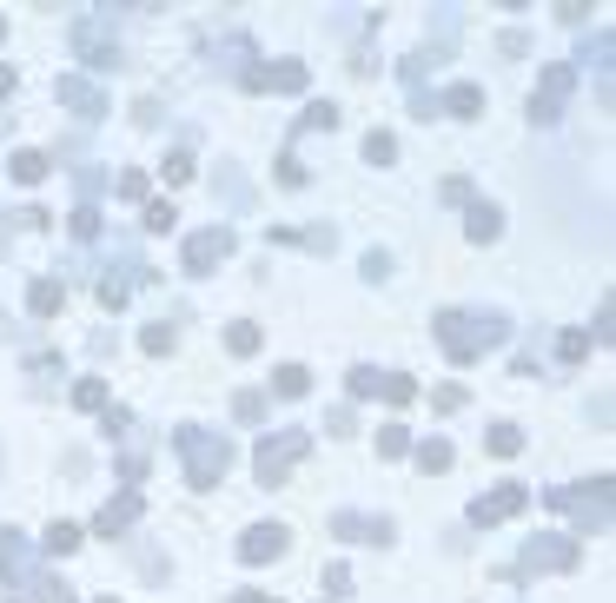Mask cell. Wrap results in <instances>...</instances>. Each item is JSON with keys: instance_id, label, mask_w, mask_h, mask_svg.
I'll list each match as a JSON object with an SVG mask.
<instances>
[{"instance_id": "1", "label": "cell", "mask_w": 616, "mask_h": 603, "mask_svg": "<svg viewBox=\"0 0 616 603\" xmlns=\"http://www.w3.org/2000/svg\"><path fill=\"white\" fill-rule=\"evenodd\" d=\"M504 339H510V325L498 312H438V345H444L451 365H477L490 345H504Z\"/></svg>"}, {"instance_id": "2", "label": "cell", "mask_w": 616, "mask_h": 603, "mask_svg": "<svg viewBox=\"0 0 616 603\" xmlns=\"http://www.w3.org/2000/svg\"><path fill=\"white\" fill-rule=\"evenodd\" d=\"M173 451L186 458V484H193V491H213V484L232 471V438H219V431L179 425L173 431Z\"/></svg>"}, {"instance_id": "3", "label": "cell", "mask_w": 616, "mask_h": 603, "mask_svg": "<svg viewBox=\"0 0 616 603\" xmlns=\"http://www.w3.org/2000/svg\"><path fill=\"white\" fill-rule=\"evenodd\" d=\"M312 451V431H265L259 451H252V471H259V491H279L292 478V464Z\"/></svg>"}, {"instance_id": "4", "label": "cell", "mask_w": 616, "mask_h": 603, "mask_svg": "<svg viewBox=\"0 0 616 603\" xmlns=\"http://www.w3.org/2000/svg\"><path fill=\"white\" fill-rule=\"evenodd\" d=\"M113 21H119L113 7L80 13V21H74V54L87 60L93 73H113V66H126V60H119V33H113Z\"/></svg>"}, {"instance_id": "5", "label": "cell", "mask_w": 616, "mask_h": 603, "mask_svg": "<svg viewBox=\"0 0 616 603\" xmlns=\"http://www.w3.org/2000/svg\"><path fill=\"white\" fill-rule=\"evenodd\" d=\"M543 504L570 511L577 517V538H590V530L610 524V478H590V484H577V491H551Z\"/></svg>"}, {"instance_id": "6", "label": "cell", "mask_w": 616, "mask_h": 603, "mask_svg": "<svg viewBox=\"0 0 616 603\" xmlns=\"http://www.w3.org/2000/svg\"><path fill=\"white\" fill-rule=\"evenodd\" d=\"M570 87H577V73L563 60H551V66H543V80H537V93H530V120L551 126L557 113H563V99H570Z\"/></svg>"}, {"instance_id": "7", "label": "cell", "mask_w": 616, "mask_h": 603, "mask_svg": "<svg viewBox=\"0 0 616 603\" xmlns=\"http://www.w3.org/2000/svg\"><path fill=\"white\" fill-rule=\"evenodd\" d=\"M226 259H232V226H199L193 239H186V253H179L186 272H213V265H226Z\"/></svg>"}, {"instance_id": "8", "label": "cell", "mask_w": 616, "mask_h": 603, "mask_svg": "<svg viewBox=\"0 0 616 603\" xmlns=\"http://www.w3.org/2000/svg\"><path fill=\"white\" fill-rule=\"evenodd\" d=\"M524 504H530V491H524V484H498V491L471 497V524H477V530H490V524H510V517H517Z\"/></svg>"}, {"instance_id": "9", "label": "cell", "mask_w": 616, "mask_h": 603, "mask_svg": "<svg viewBox=\"0 0 616 603\" xmlns=\"http://www.w3.org/2000/svg\"><path fill=\"white\" fill-rule=\"evenodd\" d=\"M305 60H265V66H252L246 73V87L252 93H305Z\"/></svg>"}, {"instance_id": "10", "label": "cell", "mask_w": 616, "mask_h": 603, "mask_svg": "<svg viewBox=\"0 0 616 603\" xmlns=\"http://www.w3.org/2000/svg\"><path fill=\"white\" fill-rule=\"evenodd\" d=\"M577 538H530L524 544V571H577Z\"/></svg>"}, {"instance_id": "11", "label": "cell", "mask_w": 616, "mask_h": 603, "mask_svg": "<svg viewBox=\"0 0 616 603\" xmlns=\"http://www.w3.org/2000/svg\"><path fill=\"white\" fill-rule=\"evenodd\" d=\"M285 544H292L285 524H252L246 538H239V564H272V557H285Z\"/></svg>"}, {"instance_id": "12", "label": "cell", "mask_w": 616, "mask_h": 603, "mask_svg": "<svg viewBox=\"0 0 616 603\" xmlns=\"http://www.w3.org/2000/svg\"><path fill=\"white\" fill-rule=\"evenodd\" d=\"M133 524H140V491H119V497H107V504H100L93 538H126Z\"/></svg>"}, {"instance_id": "13", "label": "cell", "mask_w": 616, "mask_h": 603, "mask_svg": "<svg viewBox=\"0 0 616 603\" xmlns=\"http://www.w3.org/2000/svg\"><path fill=\"white\" fill-rule=\"evenodd\" d=\"M33 577V544L21 530H0V583H13V590H27Z\"/></svg>"}, {"instance_id": "14", "label": "cell", "mask_w": 616, "mask_h": 603, "mask_svg": "<svg viewBox=\"0 0 616 603\" xmlns=\"http://www.w3.org/2000/svg\"><path fill=\"white\" fill-rule=\"evenodd\" d=\"M60 107H74L80 120H100V113H107V93H100L87 73H60Z\"/></svg>"}, {"instance_id": "15", "label": "cell", "mask_w": 616, "mask_h": 603, "mask_svg": "<svg viewBox=\"0 0 616 603\" xmlns=\"http://www.w3.org/2000/svg\"><path fill=\"white\" fill-rule=\"evenodd\" d=\"M332 538H351V544H391V517H358V511H332Z\"/></svg>"}, {"instance_id": "16", "label": "cell", "mask_w": 616, "mask_h": 603, "mask_svg": "<svg viewBox=\"0 0 616 603\" xmlns=\"http://www.w3.org/2000/svg\"><path fill=\"white\" fill-rule=\"evenodd\" d=\"M464 232H471L477 246H490V239L504 232V212L490 206V199H471V206H464Z\"/></svg>"}, {"instance_id": "17", "label": "cell", "mask_w": 616, "mask_h": 603, "mask_svg": "<svg viewBox=\"0 0 616 603\" xmlns=\"http://www.w3.org/2000/svg\"><path fill=\"white\" fill-rule=\"evenodd\" d=\"M438 113H451V120H477V113H484V93H477L471 80H457V87H444Z\"/></svg>"}, {"instance_id": "18", "label": "cell", "mask_w": 616, "mask_h": 603, "mask_svg": "<svg viewBox=\"0 0 616 603\" xmlns=\"http://www.w3.org/2000/svg\"><path fill=\"white\" fill-rule=\"evenodd\" d=\"M66 306V286H60V279H33V292H27V312L33 318H54Z\"/></svg>"}, {"instance_id": "19", "label": "cell", "mask_w": 616, "mask_h": 603, "mask_svg": "<svg viewBox=\"0 0 616 603\" xmlns=\"http://www.w3.org/2000/svg\"><path fill=\"white\" fill-rule=\"evenodd\" d=\"M173 345H179V325H173V318H152V325L140 332V351H146V358H166Z\"/></svg>"}, {"instance_id": "20", "label": "cell", "mask_w": 616, "mask_h": 603, "mask_svg": "<svg viewBox=\"0 0 616 603\" xmlns=\"http://www.w3.org/2000/svg\"><path fill=\"white\" fill-rule=\"evenodd\" d=\"M411 458H418V471H424V478L451 471V444H444V438H424V444H411Z\"/></svg>"}, {"instance_id": "21", "label": "cell", "mask_w": 616, "mask_h": 603, "mask_svg": "<svg viewBox=\"0 0 616 603\" xmlns=\"http://www.w3.org/2000/svg\"><path fill=\"white\" fill-rule=\"evenodd\" d=\"M40 550H47V557H74V550H80V524H66V517H60V524H47Z\"/></svg>"}, {"instance_id": "22", "label": "cell", "mask_w": 616, "mask_h": 603, "mask_svg": "<svg viewBox=\"0 0 616 603\" xmlns=\"http://www.w3.org/2000/svg\"><path fill=\"white\" fill-rule=\"evenodd\" d=\"M7 173L21 179V186H40V179H47V153H33V146H21V153L7 159Z\"/></svg>"}, {"instance_id": "23", "label": "cell", "mask_w": 616, "mask_h": 603, "mask_svg": "<svg viewBox=\"0 0 616 603\" xmlns=\"http://www.w3.org/2000/svg\"><path fill=\"white\" fill-rule=\"evenodd\" d=\"M272 392H279V398H305V392H312V372H305V365H279Z\"/></svg>"}, {"instance_id": "24", "label": "cell", "mask_w": 616, "mask_h": 603, "mask_svg": "<svg viewBox=\"0 0 616 603\" xmlns=\"http://www.w3.org/2000/svg\"><path fill=\"white\" fill-rule=\"evenodd\" d=\"M259 345H265L259 325H246V318H239V325H226V351H232V358H252Z\"/></svg>"}, {"instance_id": "25", "label": "cell", "mask_w": 616, "mask_h": 603, "mask_svg": "<svg viewBox=\"0 0 616 603\" xmlns=\"http://www.w3.org/2000/svg\"><path fill=\"white\" fill-rule=\"evenodd\" d=\"M484 451H498V458H517V451H524V431H517V425H490V431H484Z\"/></svg>"}, {"instance_id": "26", "label": "cell", "mask_w": 616, "mask_h": 603, "mask_svg": "<svg viewBox=\"0 0 616 603\" xmlns=\"http://www.w3.org/2000/svg\"><path fill=\"white\" fill-rule=\"evenodd\" d=\"M160 179H166V186H186V179H193V153H186V146H173V153L160 159Z\"/></svg>"}, {"instance_id": "27", "label": "cell", "mask_w": 616, "mask_h": 603, "mask_svg": "<svg viewBox=\"0 0 616 603\" xmlns=\"http://www.w3.org/2000/svg\"><path fill=\"white\" fill-rule=\"evenodd\" d=\"M126 298H133V279H119V265H113V272L100 279V306H107V312H119Z\"/></svg>"}, {"instance_id": "28", "label": "cell", "mask_w": 616, "mask_h": 603, "mask_svg": "<svg viewBox=\"0 0 616 603\" xmlns=\"http://www.w3.org/2000/svg\"><path fill=\"white\" fill-rule=\"evenodd\" d=\"M74 405L80 411H107V378H80L74 384Z\"/></svg>"}, {"instance_id": "29", "label": "cell", "mask_w": 616, "mask_h": 603, "mask_svg": "<svg viewBox=\"0 0 616 603\" xmlns=\"http://www.w3.org/2000/svg\"><path fill=\"white\" fill-rule=\"evenodd\" d=\"M365 159H371V166H391V159H398V140H391L385 126H378V133H365Z\"/></svg>"}, {"instance_id": "30", "label": "cell", "mask_w": 616, "mask_h": 603, "mask_svg": "<svg viewBox=\"0 0 616 603\" xmlns=\"http://www.w3.org/2000/svg\"><path fill=\"white\" fill-rule=\"evenodd\" d=\"M378 398H385V405H411V398H418V384H411L404 372H385V384H378Z\"/></svg>"}, {"instance_id": "31", "label": "cell", "mask_w": 616, "mask_h": 603, "mask_svg": "<svg viewBox=\"0 0 616 603\" xmlns=\"http://www.w3.org/2000/svg\"><path fill=\"white\" fill-rule=\"evenodd\" d=\"M404 451H411V431H404V425H385V431H378V458L391 464V458H404Z\"/></svg>"}, {"instance_id": "32", "label": "cell", "mask_w": 616, "mask_h": 603, "mask_svg": "<svg viewBox=\"0 0 616 603\" xmlns=\"http://www.w3.org/2000/svg\"><path fill=\"white\" fill-rule=\"evenodd\" d=\"M232 418H239V425H259V418H265V392H239L232 398Z\"/></svg>"}, {"instance_id": "33", "label": "cell", "mask_w": 616, "mask_h": 603, "mask_svg": "<svg viewBox=\"0 0 616 603\" xmlns=\"http://www.w3.org/2000/svg\"><path fill=\"white\" fill-rule=\"evenodd\" d=\"M66 226H74V239H100V206H93V199H87V206H74V220H66Z\"/></svg>"}, {"instance_id": "34", "label": "cell", "mask_w": 616, "mask_h": 603, "mask_svg": "<svg viewBox=\"0 0 616 603\" xmlns=\"http://www.w3.org/2000/svg\"><path fill=\"white\" fill-rule=\"evenodd\" d=\"M584 351H590V332H557V358L563 365H577Z\"/></svg>"}, {"instance_id": "35", "label": "cell", "mask_w": 616, "mask_h": 603, "mask_svg": "<svg viewBox=\"0 0 616 603\" xmlns=\"http://www.w3.org/2000/svg\"><path fill=\"white\" fill-rule=\"evenodd\" d=\"M385 372H371V365H351V398H378Z\"/></svg>"}, {"instance_id": "36", "label": "cell", "mask_w": 616, "mask_h": 603, "mask_svg": "<svg viewBox=\"0 0 616 603\" xmlns=\"http://www.w3.org/2000/svg\"><path fill=\"white\" fill-rule=\"evenodd\" d=\"M100 425H107V438L119 444V438H133V411L126 405H107V418H100Z\"/></svg>"}, {"instance_id": "37", "label": "cell", "mask_w": 616, "mask_h": 603, "mask_svg": "<svg viewBox=\"0 0 616 603\" xmlns=\"http://www.w3.org/2000/svg\"><path fill=\"white\" fill-rule=\"evenodd\" d=\"M113 193L119 199H146V173H133V166H126V173H113Z\"/></svg>"}, {"instance_id": "38", "label": "cell", "mask_w": 616, "mask_h": 603, "mask_svg": "<svg viewBox=\"0 0 616 603\" xmlns=\"http://www.w3.org/2000/svg\"><path fill=\"white\" fill-rule=\"evenodd\" d=\"M173 220H179V212L166 206V199H152V206H146V232H173Z\"/></svg>"}, {"instance_id": "39", "label": "cell", "mask_w": 616, "mask_h": 603, "mask_svg": "<svg viewBox=\"0 0 616 603\" xmlns=\"http://www.w3.org/2000/svg\"><path fill=\"white\" fill-rule=\"evenodd\" d=\"M299 126H338V107L332 99H312V107H305V120Z\"/></svg>"}, {"instance_id": "40", "label": "cell", "mask_w": 616, "mask_h": 603, "mask_svg": "<svg viewBox=\"0 0 616 603\" xmlns=\"http://www.w3.org/2000/svg\"><path fill=\"white\" fill-rule=\"evenodd\" d=\"M438 199H451V206H471V179H464V173H451V179L438 186Z\"/></svg>"}, {"instance_id": "41", "label": "cell", "mask_w": 616, "mask_h": 603, "mask_svg": "<svg viewBox=\"0 0 616 603\" xmlns=\"http://www.w3.org/2000/svg\"><path fill=\"white\" fill-rule=\"evenodd\" d=\"M431 405H438V411H464V384H438Z\"/></svg>"}, {"instance_id": "42", "label": "cell", "mask_w": 616, "mask_h": 603, "mask_svg": "<svg viewBox=\"0 0 616 603\" xmlns=\"http://www.w3.org/2000/svg\"><path fill=\"white\" fill-rule=\"evenodd\" d=\"M325 590H332V597L351 590V571H345V564H325Z\"/></svg>"}, {"instance_id": "43", "label": "cell", "mask_w": 616, "mask_h": 603, "mask_svg": "<svg viewBox=\"0 0 616 603\" xmlns=\"http://www.w3.org/2000/svg\"><path fill=\"white\" fill-rule=\"evenodd\" d=\"M596 339H603V345L616 339V306H610V298H603V306H596Z\"/></svg>"}, {"instance_id": "44", "label": "cell", "mask_w": 616, "mask_h": 603, "mask_svg": "<svg viewBox=\"0 0 616 603\" xmlns=\"http://www.w3.org/2000/svg\"><path fill=\"white\" fill-rule=\"evenodd\" d=\"M325 431H332V438H351V411H345V405L325 411Z\"/></svg>"}, {"instance_id": "45", "label": "cell", "mask_w": 616, "mask_h": 603, "mask_svg": "<svg viewBox=\"0 0 616 603\" xmlns=\"http://www.w3.org/2000/svg\"><path fill=\"white\" fill-rule=\"evenodd\" d=\"M27 372L33 378H60V358H54V351H40V358H27Z\"/></svg>"}, {"instance_id": "46", "label": "cell", "mask_w": 616, "mask_h": 603, "mask_svg": "<svg viewBox=\"0 0 616 603\" xmlns=\"http://www.w3.org/2000/svg\"><path fill=\"white\" fill-rule=\"evenodd\" d=\"M279 179H285V186H305V166L292 153H279Z\"/></svg>"}, {"instance_id": "47", "label": "cell", "mask_w": 616, "mask_h": 603, "mask_svg": "<svg viewBox=\"0 0 616 603\" xmlns=\"http://www.w3.org/2000/svg\"><path fill=\"white\" fill-rule=\"evenodd\" d=\"M391 272V253H365V279H385Z\"/></svg>"}, {"instance_id": "48", "label": "cell", "mask_w": 616, "mask_h": 603, "mask_svg": "<svg viewBox=\"0 0 616 603\" xmlns=\"http://www.w3.org/2000/svg\"><path fill=\"white\" fill-rule=\"evenodd\" d=\"M232 603H279V597H259V590H239Z\"/></svg>"}, {"instance_id": "49", "label": "cell", "mask_w": 616, "mask_h": 603, "mask_svg": "<svg viewBox=\"0 0 616 603\" xmlns=\"http://www.w3.org/2000/svg\"><path fill=\"white\" fill-rule=\"evenodd\" d=\"M0 93H13V66L7 60H0Z\"/></svg>"}, {"instance_id": "50", "label": "cell", "mask_w": 616, "mask_h": 603, "mask_svg": "<svg viewBox=\"0 0 616 603\" xmlns=\"http://www.w3.org/2000/svg\"><path fill=\"white\" fill-rule=\"evenodd\" d=\"M0 40H7V13H0Z\"/></svg>"}, {"instance_id": "51", "label": "cell", "mask_w": 616, "mask_h": 603, "mask_svg": "<svg viewBox=\"0 0 616 603\" xmlns=\"http://www.w3.org/2000/svg\"><path fill=\"white\" fill-rule=\"evenodd\" d=\"M93 603H119V597H93Z\"/></svg>"}]
</instances>
